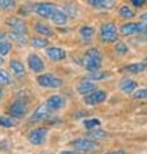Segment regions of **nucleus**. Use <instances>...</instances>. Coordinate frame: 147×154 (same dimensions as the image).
<instances>
[{
  "label": "nucleus",
  "instance_id": "f257e3e1",
  "mask_svg": "<svg viewBox=\"0 0 147 154\" xmlns=\"http://www.w3.org/2000/svg\"><path fill=\"white\" fill-rule=\"evenodd\" d=\"M102 62H103L102 52L98 48H95V47L86 51V53L83 54V58H82V65L90 72L100 70Z\"/></svg>",
  "mask_w": 147,
  "mask_h": 154
},
{
  "label": "nucleus",
  "instance_id": "f03ea898",
  "mask_svg": "<svg viewBox=\"0 0 147 154\" xmlns=\"http://www.w3.org/2000/svg\"><path fill=\"white\" fill-rule=\"evenodd\" d=\"M99 34H100V40L103 43H108V44L117 42L119 35H120L119 29H117V26H116V23H113V22L103 23L100 26V31H99Z\"/></svg>",
  "mask_w": 147,
  "mask_h": 154
},
{
  "label": "nucleus",
  "instance_id": "7ed1b4c3",
  "mask_svg": "<svg viewBox=\"0 0 147 154\" xmlns=\"http://www.w3.org/2000/svg\"><path fill=\"white\" fill-rule=\"evenodd\" d=\"M119 32L124 36H130V35H137V34H146L147 32V25L145 22H128L124 23L120 27Z\"/></svg>",
  "mask_w": 147,
  "mask_h": 154
},
{
  "label": "nucleus",
  "instance_id": "20e7f679",
  "mask_svg": "<svg viewBox=\"0 0 147 154\" xmlns=\"http://www.w3.org/2000/svg\"><path fill=\"white\" fill-rule=\"evenodd\" d=\"M33 9L38 16L43 17V18L51 20V17H52L55 12L57 11V7H56L55 4H52V3L42 2V3H37L35 5H34Z\"/></svg>",
  "mask_w": 147,
  "mask_h": 154
},
{
  "label": "nucleus",
  "instance_id": "39448f33",
  "mask_svg": "<svg viewBox=\"0 0 147 154\" xmlns=\"http://www.w3.org/2000/svg\"><path fill=\"white\" fill-rule=\"evenodd\" d=\"M37 82L42 87H46V88H59L63 85V80L56 76L54 74H41L37 78Z\"/></svg>",
  "mask_w": 147,
  "mask_h": 154
},
{
  "label": "nucleus",
  "instance_id": "423d86ee",
  "mask_svg": "<svg viewBox=\"0 0 147 154\" xmlns=\"http://www.w3.org/2000/svg\"><path fill=\"white\" fill-rule=\"evenodd\" d=\"M107 100V93L104 91H100V89H95L91 93L83 96V102L86 105H90V106H95V105H99V104H103Z\"/></svg>",
  "mask_w": 147,
  "mask_h": 154
},
{
  "label": "nucleus",
  "instance_id": "0eeeda50",
  "mask_svg": "<svg viewBox=\"0 0 147 154\" xmlns=\"http://www.w3.org/2000/svg\"><path fill=\"white\" fill-rule=\"evenodd\" d=\"M26 113H28V102L24 98H17L9 108V114L13 118H22Z\"/></svg>",
  "mask_w": 147,
  "mask_h": 154
},
{
  "label": "nucleus",
  "instance_id": "6e6552de",
  "mask_svg": "<svg viewBox=\"0 0 147 154\" xmlns=\"http://www.w3.org/2000/svg\"><path fill=\"white\" fill-rule=\"evenodd\" d=\"M72 144L77 150H82V152H94L99 148L96 141L90 140V139H77L73 141Z\"/></svg>",
  "mask_w": 147,
  "mask_h": 154
},
{
  "label": "nucleus",
  "instance_id": "1a4fd4ad",
  "mask_svg": "<svg viewBox=\"0 0 147 154\" xmlns=\"http://www.w3.org/2000/svg\"><path fill=\"white\" fill-rule=\"evenodd\" d=\"M48 135V130L47 128H37V130H33L29 135V141L30 144L33 145H42L46 141V137Z\"/></svg>",
  "mask_w": 147,
  "mask_h": 154
},
{
  "label": "nucleus",
  "instance_id": "9d476101",
  "mask_svg": "<svg viewBox=\"0 0 147 154\" xmlns=\"http://www.w3.org/2000/svg\"><path fill=\"white\" fill-rule=\"evenodd\" d=\"M28 65L34 72H42L46 69V65L43 62V60L35 53H30L28 56Z\"/></svg>",
  "mask_w": 147,
  "mask_h": 154
},
{
  "label": "nucleus",
  "instance_id": "9b49d317",
  "mask_svg": "<svg viewBox=\"0 0 147 154\" xmlns=\"http://www.w3.org/2000/svg\"><path fill=\"white\" fill-rule=\"evenodd\" d=\"M46 105L48 106V109L51 112H56V110H60L65 106V98L60 95H54V96L48 97Z\"/></svg>",
  "mask_w": 147,
  "mask_h": 154
},
{
  "label": "nucleus",
  "instance_id": "f8f14e48",
  "mask_svg": "<svg viewBox=\"0 0 147 154\" xmlns=\"http://www.w3.org/2000/svg\"><path fill=\"white\" fill-rule=\"evenodd\" d=\"M46 53H47V56L50 57V60H52L55 62L63 61V60H65V57H67V52L63 48H60V47H48Z\"/></svg>",
  "mask_w": 147,
  "mask_h": 154
},
{
  "label": "nucleus",
  "instance_id": "ddd939ff",
  "mask_svg": "<svg viewBox=\"0 0 147 154\" xmlns=\"http://www.w3.org/2000/svg\"><path fill=\"white\" fill-rule=\"evenodd\" d=\"M7 25L12 29V31H16V32H26L28 31L25 21L18 18V17H12V18H9L7 21Z\"/></svg>",
  "mask_w": 147,
  "mask_h": 154
},
{
  "label": "nucleus",
  "instance_id": "4468645a",
  "mask_svg": "<svg viewBox=\"0 0 147 154\" xmlns=\"http://www.w3.org/2000/svg\"><path fill=\"white\" fill-rule=\"evenodd\" d=\"M51 110L48 109V106H47L46 104L44 105H41L39 108H38L35 112L33 113L31 115V122H41V121H44V119H47L51 115Z\"/></svg>",
  "mask_w": 147,
  "mask_h": 154
},
{
  "label": "nucleus",
  "instance_id": "2eb2a0df",
  "mask_svg": "<svg viewBox=\"0 0 147 154\" xmlns=\"http://www.w3.org/2000/svg\"><path fill=\"white\" fill-rule=\"evenodd\" d=\"M98 87H96V83L93 82V80H83V82H81L77 84V92L80 93L82 96H86L89 95V93H91L93 91H95Z\"/></svg>",
  "mask_w": 147,
  "mask_h": 154
},
{
  "label": "nucleus",
  "instance_id": "dca6fc26",
  "mask_svg": "<svg viewBox=\"0 0 147 154\" xmlns=\"http://www.w3.org/2000/svg\"><path fill=\"white\" fill-rule=\"evenodd\" d=\"M87 4L95 9H112L115 0H87Z\"/></svg>",
  "mask_w": 147,
  "mask_h": 154
},
{
  "label": "nucleus",
  "instance_id": "f3484780",
  "mask_svg": "<svg viewBox=\"0 0 147 154\" xmlns=\"http://www.w3.org/2000/svg\"><path fill=\"white\" fill-rule=\"evenodd\" d=\"M78 34H80L82 42H83V43H89L94 38V35H95V29L93 26H89V25H83V26L80 27Z\"/></svg>",
  "mask_w": 147,
  "mask_h": 154
},
{
  "label": "nucleus",
  "instance_id": "a211bd4d",
  "mask_svg": "<svg viewBox=\"0 0 147 154\" xmlns=\"http://www.w3.org/2000/svg\"><path fill=\"white\" fill-rule=\"evenodd\" d=\"M68 18H69V16L65 13V12L57 8V11H56L54 13V16L51 17V21H52L55 25H57V26H65L68 23Z\"/></svg>",
  "mask_w": 147,
  "mask_h": 154
},
{
  "label": "nucleus",
  "instance_id": "6ab92c4d",
  "mask_svg": "<svg viewBox=\"0 0 147 154\" xmlns=\"http://www.w3.org/2000/svg\"><path fill=\"white\" fill-rule=\"evenodd\" d=\"M9 66H11V71L13 72V75L16 76V78H24V76L26 75L25 67H24V65L20 61H16V60H13V61H11Z\"/></svg>",
  "mask_w": 147,
  "mask_h": 154
},
{
  "label": "nucleus",
  "instance_id": "aec40b11",
  "mask_svg": "<svg viewBox=\"0 0 147 154\" xmlns=\"http://www.w3.org/2000/svg\"><path fill=\"white\" fill-rule=\"evenodd\" d=\"M147 69V65L143 62H137V63H130V65H126L124 67V71L130 72V74H139V72H143Z\"/></svg>",
  "mask_w": 147,
  "mask_h": 154
},
{
  "label": "nucleus",
  "instance_id": "412c9836",
  "mask_svg": "<svg viewBox=\"0 0 147 154\" xmlns=\"http://www.w3.org/2000/svg\"><path fill=\"white\" fill-rule=\"evenodd\" d=\"M138 88V84L137 82H134L132 79H124L122 82L120 83V89L125 93H132L134 89Z\"/></svg>",
  "mask_w": 147,
  "mask_h": 154
},
{
  "label": "nucleus",
  "instance_id": "4be33fe9",
  "mask_svg": "<svg viewBox=\"0 0 147 154\" xmlns=\"http://www.w3.org/2000/svg\"><path fill=\"white\" fill-rule=\"evenodd\" d=\"M34 29H35V31L38 34H41V35H44V36H52L54 35V30L46 23L37 22L35 26H34Z\"/></svg>",
  "mask_w": 147,
  "mask_h": 154
},
{
  "label": "nucleus",
  "instance_id": "5701e85b",
  "mask_svg": "<svg viewBox=\"0 0 147 154\" xmlns=\"http://www.w3.org/2000/svg\"><path fill=\"white\" fill-rule=\"evenodd\" d=\"M119 16L121 18L130 20V18H134V17H136V12H134L129 5H121L119 8Z\"/></svg>",
  "mask_w": 147,
  "mask_h": 154
},
{
  "label": "nucleus",
  "instance_id": "b1692460",
  "mask_svg": "<svg viewBox=\"0 0 147 154\" xmlns=\"http://www.w3.org/2000/svg\"><path fill=\"white\" fill-rule=\"evenodd\" d=\"M11 38L18 43L20 45H25L28 43V34L26 32H16V31H12L11 32Z\"/></svg>",
  "mask_w": 147,
  "mask_h": 154
},
{
  "label": "nucleus",
  "instance_id": "393cba45",
  "mask_svg": "<svg viewBox=\"0 0 147 154\" xmlns=\"http://www.w3.org/2000/svg\"><path fill=\"white\" fill-rule=\"evenodd\" d=\"M31 45L37 49H41V48H46L48 45V40L46 38H41V36H35L31 39Z\"/></svg>",
  "mask_w": 147,
  "mask_h": 154
},
{
  "label": "nucleus",
  "instance_id": "a878e982",
  "mask_svg": "<svg viewBox=\"0 0 147 154\" xmlns=\"http://www.w3.org/2000/svg\"><path fill=\"white\" fill-rule=\"evenodd\" d=\"M83 126H85L86 130L91 131V130H94V128L100 126V121H99L98 118H89V119H85L83 121Z\"/></svg>",
  "mask_w": 147,
  "mask_h": 154
},
{
  "label": "nucleus",
  "instance_id": "bb28decb",
  "mask_svg": "<svg viewBox=\"0 0 147 154\" xmlns=\"http://www.w3.org/2000/svg\"><path fill=\"white\" fill-rule=\"evenodd\" d=\"M132 96L136 100H146L147 98V88H137L132 92Z\"/></svg>",
  "mask_w": 147,
  "mask_h": 154
},
{
  "label": "nucleus",
  "instance_id": "cd10ccee",
  "mask_svg": "<svg viewBox=\"0 0 147 154\" xmlns=\"http://www.w3.org/2000/svg\"><path fill=\"white\" fill-rule=\"evenodd\" d=\"M16 0H0V9L3 11H12L16 8Z\"/></svg>",
  "mask_w": 147,
  "mask_h": 154
},
{
  "label": "nucleus",
  "instance_id": "c85d7f7f",
  "mask_svg": "<svg viewBox=\"0 0 147 154\" xmlns=\"http://www.w3.org/2000/svg\"><path fill=\"white\" fill-rule=\"evenodd\" d=\"M0 84L2 85H8V84H12V78L9 75V72L0 69Z\"/></svg>",
  "mask_w": 147,
  "mask_h": 154
},
{
  "label": "nucleus",
  "instance_id": "c756f323",
  "mask_svg": "<svg viewBox=\"0 0 147 154\" xmlns=\"http://www.w3.org/2000/svg\"><path fill=\"white\" fill-rule=\"evenodd\" d=\"M12 49V44L7 40H0V56H7Z\"/></svg>",
  "mask_w": 147,
  "mask_h": 154
},
{
  "label": "nucleus",
  "instance_id": "7c9ffc66",
  "mask_svg": "<svg viewBox=\"0 0 147 154\" xmlns=\"http://www.w3.org/2000/svg\"><path fill=\"white\" fill-rule=\"evenodd\" d=\"M17 125L16 121L13 118H9V117H0V126L3 127H7V128H12Z\"/></svg>",
  "mask_w": 147,
  "mask_h": 154
},
{
  "label": "nucleus",
  "instance_id": "2f4dec72",
  "mask_svg": "<svg viewBox=\"0 0 147 154\" xmlns=\"http://www.w3.org/2000/svg\"><path fill=\"white\" fill-rule=\"evenodd\" d=\"M128 51H129V48H128V45L125 44L124 42H119L117 44L115 45V52L117 53V54H120V56H124V54H126Z\"/></svg>",
  "mask_w": 147,
  "mask_h": 154
},
{
  "label": "nucleus",
  "instance_id": "473e14b6",
  "mask_svg": "<svg viewBox=\"0 0 147 154\" xmlns=\"http://www.w3.org/2000/svg\"><path fill=\"white\" fill-rule=\"evenodd\" d=\"M109 76V74L108 72H100V71H93V72H90V76L89 78L93 80H102V79H106V78H108Z\"/></svg>",
  "mask_w": 147,
  "mask_h": 154
},
{
  "label": "nucleus",
  "instance_id": "72a5a7b5",
  "mask_svg": "<svg viewBox=\"0 0 147 154\" xmlns=\"http://www.w3.org/2000/svg\"><path fill=\"white\" fill-rule=\"evenodd\" d=\"M93 132L90 134V136L93 137V140H96V139H102V137H106V131L104 130H91Z\"/></svg>",
  "mask_w": 147,
  "mask_h": 154
},
{
  "label": "nucleus",
  "instance_id": "f704fd0d",
  "mask_svg": "<svg viewBox=\"0 0 147 154\" xmlns=\"http://www.w3.org/2000/svg\"><path fill=\"white\" fill-rule=\"evenodd\" d=\"M146 2H147V0H130V3L133 4L134 7H137V8H142Z\"/></svg>",
  "mask_w": 147,
  "mask_h": 154
},
{
  "label": "nucleus",
  "instance_id": "c9c22d12",
  "mask_svg": "<svg viewBox=\"0 0 147 154\" xmlns=\"http://www.w3.org/2000/svg\"><path fill=\"white\" fill-rule=\"evenodd\" d=\"M106 154H126V152L122 150V149H119V150H109V152H107Z\"/></svg>",
  "mask_w": 147,
  "mask_h": 154
},
{
  "label": "nucleus",
  "instance_id": "e433bc0d",
  "mask_svg": "<svg viewBox=\"0 0 147 154\" xmlns=\"http://www.w3.org/2000/svg\"><path fill=\"white\" fill-rule=\"evenodd\" d=\"M60 154H83V153L76 152V150H65V152H63V153H60Z\"/></svg>",
  "mask_w": 147,
  "mask_h": 154
},
{
  "label": "nucleus",
  "instance_id": "4c0bfd02",
  "mask_svg": "<svg viewBox=\"0 0 147 154\" xmlns=\"http://www.w3.org/2000/svg\"><path fill=\"white\" fill-rule=\"evenodd\" d=\"M141 20H142V22H145L147 25V12H145V13L141 14Z\"/></svg>",
  "mask_w": 147,
  "mask_h": 154
},
{
  "label": "nucleus",
  "instance_id": "58836bf2",
  "mask_svg": "<svg viewBox=\"0 0 147 154\" xmlns=\"http://www.w3.org/2000/svg\"><path fill=\"white\" fill-rule=\"evenodd\" d=\"M4 38H5V32H3V31H0V40H3Z\"/></svg>",
  "mask_w": 147,
  "mask_h": 154
},
{
  "label": "nucleus",
  "instance_id": "ea45409f",
  "mask_svg": "<svg viewBox=\"0 0 147 154\" xmlns=\"http://www.w3.org/2000/svg\"><path fill=\"white\" fill-rule=\"evenodd\" d=\"M2 97H3V89L0 88V98H2Z\"/></svg>",
  "mask_w": 147,
  "mask_h": 154
},
{
  "label": "nucleus",
  "instance_id": "a19ab883",
  "mask_svg": "<svg viewBox=\"0 0 147 154\" xmlns=\"http://www.w3.org/2000/svg\"><path fill=\"white\" fill-rule=\"evenodd\" d=\"M3 62H4V61H3V58H2V57H0V65H2V63H3Z\"/></svg>",
  "mask_w": 147,
  "mask_h": 154
},
{
  "label": "nucleus",
  "instance_id": "79ce46f5",
  "mask_svg": "<svg viewBox=\"0 0 147 154\" xmlns=\"http://www.w3.org/2000/svg\"><path fill=\"white\" fill-rule=\"evenodd\" d=\"M146 61H147V58H146Z\"/></svg>",
  "mask_w": 147,
  "mask_h": 154
}]
</instances>
